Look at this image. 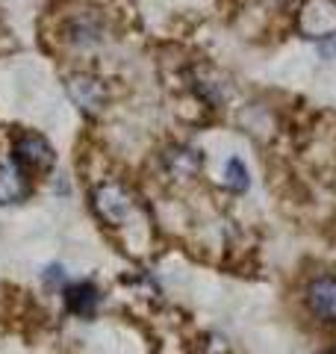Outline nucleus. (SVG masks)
<instances>
[{
  "label": "nucleus",
  "mask_w": 336,
  "mask_h": 354,
  "mask_svg": "<svg viewBox=\"0 0 336 354\" xmlns=\"http://www.w3.org/2000/svg\"><path fill=\"white\" fill-rule=\"evenodd\" d=\"M12 162L18 165L24 174H48L56 165V151L41 133L32 130H21L12 136Z\"/></svg>",
  "instance_id": "obj_1"
},
{
  "label": "nucleus",
  "mask_w": 336,
  "mask_h": 354,
  "mask_svg": "<svg viewBox=\"0 0 336 354\" xmlns=\"http://www.w3.org/2000/svg\"><path fill=\"white\" fill-rule=\"evenodd\" d=\"M221 186L230 195H245L251 189V171H248V165H245L239 157H230L227 162H224V180H221Z\"/></svg>",
  "instance_id": "obj_9"
},
{
  "label": "nucleus",
  "mask_w": 336,
  "mask_h": 354,
  "mask_svg": "<svg viewBox=\"0 0 336 354\" xmlns=\"http://www.w3.org/2000/svg\"><path fill=\"white\" fill-rule=\"evenodd\" d=\"M65 41L74 44V48H95V44L104 41V21L97 15H74L68 24H65Z\"/></svg>",
  "instance_id": "obj_7"
},
{
  "label": "nucleus",
  "mask_w": 336,
  "mask_h": 354,
  "mask_svg": "<svg viewBox=\"0 0 336 354\" xmlns=\"http://www.w3.org/2000/svg\"><path fill=\"white\" fill-rule=\"evenodd\" d=\"M65 92H68L71 104L80 109L83 115H88V118H95L97 113H104L106 97H109L104 80H97V77H92V74H83V71L65 77Z\"/></svg>",
  "instance_id": "obj_4"
},
{
  "label": "nucleus",
  "mask_w": 336,
  "mask_h": 354,
  "mask_svg": "<svg viewBox=\"0 0 336 354\" xmlns=\"http://www.w3.org/2000/svg\"><path fill=\"white\" fill-rule=\"evenodd\" d=\"M304 307L312 322L336 328V274L321 272L304 283Z\"/></svg>",
  "instance_id": "obj_2"
},
{
  "label": "nucleus",
  "mask_w": 336,
  "mask_h": 354,
  "mask_svg": "<svg viewBox=\"0 0 336 354\" xmlns=\"http://www.w3.org/2000/svg\"><path fill=\"white\" fill-rule=\"evenodd\" d=\"M27 195H30V174L21 171L12 160L0 162V207L21 204Z\"/></svg>",
  "instance_id": "obj_8"
},
{
  "label": "nucleus",
  "mask_w": 336,
  "mask_h": 354,
  "mask_svg": "<svg viewBox=\"0 0 336 354\" xmlns=\"http://www.w3.org/2000/svg\"><path fill=\"white\" fill-rule=\"evenodd\" d=\"M100 290L95 281H71L68 286L62 290V301H65V310L77 319H95L97 307H100Z\"/></svg>",
  "instance_id": "obj_6"
},
{
  "label": "nucleus",
  "mask_w": 336,
  "mask_h": 354,
  "mask_svg": "<svg viewBox=\"0 0 336 354\" xmlns=\"http://www.w3.org/2000/svg\"><path fill=\"white\" fill-rule=\"evenodd\" d=\"M328 354H336V348H330V351H328Z\"/></svg>",
  "instance_id": "obj_12"
},
{
  "label": "nucleus",
  "mask_w": 336,
  "mask_h": 354,
  "mask_svg": "<svg viewBox=\"0 0 336 354\" xmlns=\"http://www.w3.org/2000/svg\"><path fill=\"white\" fill-rule=\"evenodd\" d=\"M162 169L174 180H192L204 169V151L192 145H171L162 153Z\"/></svg>",
  "instance_id": "obj_5"
},
{
  "label": "nucleus",
  "mask_w": 336,
  "mask_h": 354,
  "mask_svg": "<svg viewBox=\"0 0 336 354\" xmlns=\"http://www.w3.org/2000/svg\"><path fill=\"white\" fill-rule=\"evenodd\" d=\"M319 57L328 59V62H336V39H324L319 44Z\"/></svg>",
  "instance_id": "obj_11"
},
{
  "label": "nucleus",
  "mask_w": 336,
  "mask_h": 354,
  "mask_svg": "<svg viewBox=\"0 0 336 354\" xmlns=\"http://www.w3.org/2000/svg\"><path fill=\"white\" fill-rule=\"evenodd\" d=\"M41 283L48 286V290H53V292H56V290L62 292L65 286H68V272H65V266H62V263H50L48 269L41 272Z\"/></svg>",
  "instance_id": "obj_10"
},
{
  "label": "nucleus",
  "mask_w": 336,
  "mask_h": 354,
  "mask_svg": "<svg viewBox=\"0 0 336 354\" xmlns=\"http://www.w3.org/2000/svg\"><path fill=\"white\" fill-rule=\"evenodd\" d=\"M92 207H95V213L104 225L118 227V225H124V221L130 218V213H133V198L121 183L104 180L92 189Z\"/></svg>",
  "instance_id": "obj_3"
}]
</instances>
